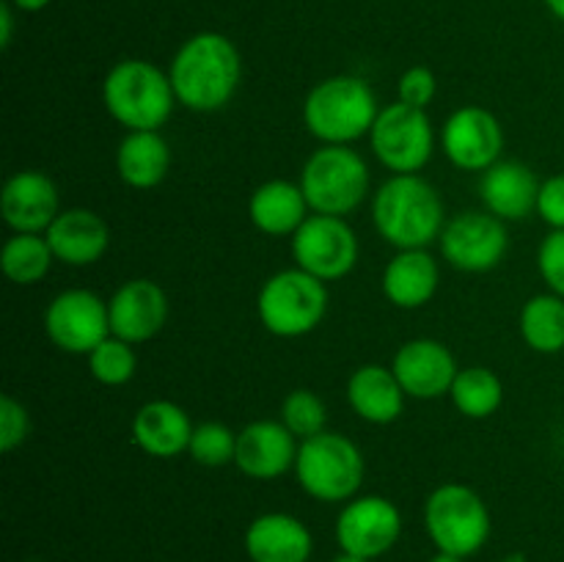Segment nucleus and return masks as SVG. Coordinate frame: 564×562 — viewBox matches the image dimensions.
Segmentation results:
<instances>
[{
	"mask_svg": "<svg viewBox=\"0 0 564 562\" xmlns=\"http://www.w3.org/2000/svg\"><path fill=\"white\" fill-rule=\"evenodd\" d=\"M176 102L193 114H215L235 99L242 80V55L229 36L198 31L180 44L169 66Z\"/></svg>",
	"mask_w": 564,
	"mask_h": 562,
	"instance_id": "obj_1",
	"label": "nucleus"
},
{
	"mask_svg": "<svg viewBox=\"0 0 564 562\" xmlns=\"http://www.w3.org/2000/svg\"><path fill=\"white\" fill-rule=\"evenodd\" d=\"M372 224L397 251L427 248L444 231V202L419 174H394L375 191Z\"/></svg>",
	"mask_w": 564,
	"mask_h": 562,
	"instance_id": "obj_2",
	"label": "nucleus"
},
{
	"mask_svg": "<svg viewBox=\"0 0 564 562\" xmlns=\"http://www.w3.org/2000/svg\"><path fill=\"white\" fill-rule=\"evenodd\" d=\"M102 105L127 132L160 130L176 105L169 72L152 61L124 58L102 80Z\"/></svg>",
	"mask_w": 564,
	"mask_h": 562,
	"instance_id": "obj_3",
	"label": "nucleus"
},
{
	"mask_svg": "<svg viewBox=\"0 0 564 562\" xmlns=\"http://www.w3.org/2000/svg\"><path fill=\"white\" fill-rule=\"evenodd\" d=\"M380 108L372 86L356 75H334L319 80L303 102V125L317 141L350 147L369 136Z\"/></svg>",
	"mask_w": 564,
	"mask_h": 562,
	"instance_id": "obj_4",
	"label": "nucleus"
},
{
	"mask_svg": "<svg viewBox=\"0 0 564 562\" xmlns=\"http://www.w3.org/2000/svg\"><path fill=\"white\" fill-rule=\"evenodd\" d=\"M369 182H372L369 165L356 149L323 143L303 163L297 185L312 213L345 218L361 207L369 193Z\"/></svg>",
	"mask_w": 564,
	"mask_h": 562,
	"instance_id": "obj_5",
	"label": "nucleus"
},
{
	"mask_svg": "<svg viewBox=\"0 0 564 562\" xmlns=\"http://www.w3.org/2000/svg\"><path fill=\"white\" fill-rule=\"evenodd\" d=\"M364 455L347 435L325 430L301 441L295 461L297 485L317 501H350L364 483Z\"/></svg>",
	"mask_w": 564,
	"mask_h": 562,
	"instance_id": "obj_6",
	"label": "nucleus"
},
{
	"mask_svg": "<svg viewBox=\"0 0 564 562\" xmlns=\"http://www.w3.org/2000/svg\"><path fill=\"white\" fill-rule=\"evenodd\" d=\"M328 312L325 281L301 268H286L270 275L257 295V314L264 331L281 339L306 336L323 323Z\"/></svg>",
	"mask_w": 564,
	"mask_h": 562,
	"instance_id": "obj_7",
	"label": "nucleus"
},
{
	"mask_svg": "<svg viewBox=\"0 0 564 562\" xmlns=\"http://www.w3.org/2000/svg\"><path fill=\"white\" fill-rule=\"evenodd\" d=\"M424 527L435 549L466 560L488 543L490 510L468 485L444 483L424 501Z\"/></svg>",
	"mask_w": 564,
	"mask_h": 562,
	"instance_id": "obj_8",
	"label": "nucleus"
},
{
	"mask_svg": "<svg viewBox=\"0 0 564 562\" xmlns=\"http://www.w3.org/2000/svg\"><path fill=\"white\" fill-rule=\"evenodd\" d=\"M375 158L391 174H419L430 163L435 149L433 121L424 110L405 102H391L380 108L372 130H369Z\"/></svg>",
	"mask_w": 564,
	"mask_h": 562,
	"instance_id": "obj_9",
	"label": "nucleus"
},
{
	"mask_svg": "<svg viewBox=\"0 0 564 562\" xmlns=\"http://www.w3.org/2000/svg\"><path fill=\"white\" fill-rule=\"evenodd\" d=\"M292 259L325 284L339 281L356 268L358 237L345 218L312 213L292 235Z\"/></svg>",
	"mask_w": 564,
	"mask_h": 562,
	"instance_id": "obj_10",
	"label": "nucleus"
},
{
	"mask_svg": "<svg viewBox=\"0 0 564 562\" xmlns=\"http://www.w3.org/2000/svg\"><path fill=\"white\" fill-rule=\"evenodd\" d=\"M44 334L58 350L88 356L110 336L108 301L91 290H64L44 309Z\"/></svg>",
	"mask_w": 564,
	"mask_h": 562,
	"instance_id": "obj_11",
	"label": "nucleus"
},
{
	"mask_svg": "<svg viewBox=\"0 0 564 562\" xmlns=\"http://www.w3.org/2000/svg\"><path fill=\"white\" fill-rule=\"evenodd\" d=\"M438 240L446 262L463 273H488L499 268L510 248L505 220L479 209L446 220Z\"/></svg>",
	"mask_w": 564,
	"mask_h": 562,
	"instance_id": "obj_12",
	"label": "nucleus"
},
{
	"mask_svg": "<svg viewBox=\"0 0 564 562\" xmlns=\"http://www.w3.org/2000/svg\"><path fill=\"white\" fill-rule=\"evenodd\" d=\"M402 534V512L386 496H356L336 518V543L347 554L378 560Z\"/></svg>",
	"mask_w": 564,
	"mask_h": 562,
	"instance_id": "obj_13",
	"label": "nucleus"
},
{
	"mask_svg": "<svg viewBox=\"0 0 564 562\" xmlns=\"http://www.w3.org/2000/svg\"><path fill=\"white\" fill-rule=\"evenodd\" d=\"M441 149L455 169L488 171L501 160L505 130L490 110L479 105H463L444 121Z\"/></svg>",
	"mask_w": 564,
	"mask_h": 562,
	"instance_id": "obj_14",
	"label": "nucleus"
},
{
	"mask_svg": "<svg viewBox=\"0 0 564 562\" xmlns=\"http://www.w3.org/2000/svg\"><path fill=\"white\" fill-rule=\"evenodd\" d=\"M58 213V187L44 171H17L0 191V215L14 235H44Z\"/></svg>",
	"mask_w": 564,
	"mask_h": 562,
	"instance_id": "obj_15",
	"label": "nucleus"
},
{
	"mask_svg": "<svg viewBox=\"0 0 564 562\" xmlns=\"http://www.w3.org/2000/svg\"><path fill=\"white\" fill-rule=\"evenodd\" d=\"M391 369H394L402 391L413 400H438V397L449 395L452 383L460 372L449 347L430 336L405 342L394 353Z\"/></svg>",
	"mask_w": 564,
	"mask_h": 562,
	"instance_id": "obj_16",
	"label": "nucleus"
},
{
	"mask_svg": "<svg viewBox=\"0 0 564 562\" xmlns=\"http://www.w3.org/2000/svg\"><path fill=\"white\" fill-rule=\"evenodd\" d=\"M110 334L130 345H143L163 331L169 320V298L152 279H130L110 295Z\"/></svg>",
	"mask_w": 564,
	"mask_h": 562,
	"instance_id": "obj_17",
	"label": "nucleus"
},
{
	"mask_svg": "<svg viewBox=\"0 0 564 562\" xmlns=\"http://www.w3.org/2000/svg\"><path fill=\"white\" fill-rule=\"evenodd\" d=\"M297 446L281 419H257L237 433L235 466L251 479H279L295 468Z\"/></svg>",
	"mask_w": 564,
	"mask_h": 562,
	"instance_id": "obj_18",
	"label": "nucleus"
},
{
	"mask_svg": "<svg viewBox=\"0 0 564 562\" xmlns=\"http://www.w3.org/2000/svg\"><path fill=\"white\" fill-rule=\"evenodd\" d=\"M44 237L53 248L55 262L69 264V268L99 262L110 248V226L105 224L102 215L86 207L61 209Z\"/></svg>",
	"mask_w": 564,
	"mask_h": 562,
	"instance_id": "obj_19",
	"label": "nucleus"
},
{
	"mask_svg": "<svg viewBox=\"0 0 564 562\" xmlns=\"http://www.w3.org/2000/svg\"><path fill=\"white\" fill-rule=\"evenodd\" d=\"M538 174L521 160H499L488 171H482V182H479L485 209L505 224L538 213Z\"/></svg>",
	"mask_w": 564,
	"mask_h": 562,
	"instance_id": "obj_20",
	"label": "nucleus"
},
{
	"mask_svg": "<svg viewBox=\"0 0 564 562\" xmlns=\"http://www.w3.org/2000/svg\"><path fill=\"white\" fill-rule=\"evenodd\" d=\"M314 538L301 518L290 512H262L246 529L251 562H308Z\"/></svg>",
	"mask_w": 564,
	"mask_h": 562,
	"instance_id": "obj_21",
	"label": "nucleus"
},
{
	"mask_svg": "<svg viewBox=\"0 0 564 562\" xmlns=\"http://www.w3.org/2000/svg\"><path fill=\"white\" fill-rule=\"evenodd\" d=\"M196 424L185 413V408L171 400H149L132 417V441L149 457H176L187 452Z\"/></svg>",
	"mask_w": 564,
	"mask_h": 562,
	"instance_id": "obj_22",
	"label": "nucleus"
},
{
	"mask_svg": "<svg viewBox=\"0 0 564 562\" xmlns=\"http://www.w3.org/2000/svg\"><path fill=\"white\" fill-rule=\"evenodd\" d=\"M441 284V270L427 248H408L397 251L383 270L386 301L397 309H422L435 298Z\"/></svg>",
	"mask_w": 564,
	"mask_h": 562,
	"instance_id": "obj_23",
	"label": "nucleus"
},
{
	"mask_svg": "<svg viewBox=\"0 0 564 562\" xmlns=\"http://www.w3.org/2000/svg\"><path fill=\"white\" fill-rule=\"evenodd\" d=\"M405 391L394 369L383 364H364L347 380V402L369 424H391L405 408Z\"/></svg>",
	"mask_w": 564,
	"mask_h": 562,
	"instance_id": "obj_24",
	"label": "nucleus"
},
{
	"mask_svg": "<svg viewBox=\"0 0 564 562\" xmlns=\"http://www.w3.org/2000/svg\"><path fill=\"white\" fill-rule=\"evenodd\" d=\"M308 202L297 182L268 180L248 198V218L262 235L292 237L308 218Z\"/></svg>",
	"mask_w": 564,
	"mask_h": 562,
	"instance_id": "obj_25",
	"label": "nucleus"
},
{
	"mask_svg": "<svg viewBox=\"0 0 564 562\" xmlns=\"http://www.w3.org/2000/svg\"><path fill=\"white\" fill-rule=\"evenodd\" d=\"M171 149L158 130H135L121 138L116 149V171L121 182L135 191L158 187L169 176Z\"/></svg>",
	"mask_w": 564,
	"mask_h": 562,
	"instance_id": "obj_26",
	"label": "nucleus"
},
{
	"mask_svg": "<svg viewBox=\"0 0 564 562\" xmlns=\"http://www.w3.org/2000/svg\"><path fill=\"white\" fill-rule=\"evenodd\" d=\"M523 342L534 353L543 356H556L564 350V298L554 292H540L529 298L518 317Z\"/></svg>",
	"mask_w": 564,
	"mask_h": 562,
	"instance_id": "obj_27",
	"label": "nucleus"
},
{
	"mask_svg": "<svg viewBox=\"0 0 564 562\" xmlns=\"http://www.w3.org/2000/svg\"><path fill=\"white\" fill-rule=\"evenodd\" d=\"M452 406L468 419H488L505 402V383L488 367H466L457 372L449 389Z\"/></svg>",
	"mask_w": 564,
	"mask_h": 562,
	"instance_id": "obj_28",
	"label": "nucleus"
},
{
	"mask_svg": "<svg viewBox=\"0 0 564 562\" xmlns=\"http://www.w3.org/2000/svg\"><path fill=\"white\" fill-rule=\"evenodd\" d=\"M55 257L44 235H14L3 242L0 268L11 284H39L53 268Z\"/></svg>",
	"mask_w": 564,
	"mask_h": 562,
	"instance_id": "obj_29",
	"label": "nucleus"
},
{
	"mask_svg": "<svg viewBox=\"0 0 564 562\" xmlns=\"http://www.w3.org/2000/svg\"><path fill=\"white\" fill-rule=\"evenodd\" d=\"M132 347L135 345H130V342L119 339V336L113 334L105 342H99V345L88 353V372H91V378L102 386L130 383L138 367V356Z\"/></svg>",
	"mask_w": 564,
	"mask_h": 562,
	"instance_id": "obj_30",
	"label": "nucleus"
},
{
	"mask_svg": "<svg viewBox=\"0 0 564 562\" xmlns=\"http://www.w3.org/2000/svg\"><path fill=\"white\" fill-rule=\"evenodd\" d=\"M281 422L295 439L306 441L312 435L325 433L328 408H325L323 397L314 395L312 389H295L281 402Z\"/></svg>",
	"mask_w": 564,
	"mask_h": 562,
	"instance_id": "obj_31",
	"label": "nucleus"
},
{
	"mask_svg": "<svg viewBox=\"0 0 564 562\" xmlns=\"http://www.w3.org/2000/svg\"><path fill=\"white\" fill-rule=\"evenodd\" d=\"M187 455L207 468H220L226 463H235L237 455V433L220 422H202L193 428Z\"/></svg>",
	"mask_w": 564,
	"mask_h": 562,
	"instance_id": "obj_32",
	"label": "nucleus"
},
{
	"mask_svg": "<svg viewBox=\"0 0 564 562\" xmlns=\"http://www.w3.org/2000/svg\"><path fill=\"white\" fill-rule=\"evenodd\" d=\"M538 270L549 292L564 298V229H551L538 248Z\"/></svg>",
	"mask_w": 564,
	"mask_h": 562,
	"instance_id": "obj_33",
	"label": "nucleus"
},
{
	"mask_svg": "<svg viewBox=\"0 0 564 562\" xmlns=\"http://www.w3.org/2000/svg\"><path fill=\"white\" fill-rule=\"evenodd\" d=\"M28 433H31V417L28 408L11 395L0 397V452H14L17 446L25 444Z\"/></svg>",
	"mask_w": 564,
	"mask_h": 562,
	"instance_id": "obj_34",
	"label": "nucleus"
},
{
	"mask_svg": "<svg viewBox=\"0 0 564 562\" xmlns=\"http://www.w3.org/2000/svg\"><path fill=\"white\" fill-rule=\"evenodd\" d=\"M438 94V80H435L433 69L427 66H411V69L402 72L400 83H397V99L411 108L424 110Z\"/></svg>",
	"mask_w": 564,
	"mask_h": 562,
	"instance_id": "obj_35",
	"label": "nucleus"
},
{
	"mask_svg": "<svg viewBox=\"0 0 564 562\" xmlns=\"http://www.w3.org/2000/svg\"><path fill=\"white\" fill-rule=\"evenodd\" d=\"M538 215L551 229H564V174H554L540 182Z\"/></svg>",
	"mask_w": 564,
	"mask_h": 562,
	"instance_id": "obj_36",
	"label": "nucleus"
},
{
	"mask_svg": "<svg viewBox=\"0 0 564 562\" xmlns=\"http://www.w3.org/2000/svg\"><path fill=\"white\" fill-rule=\"evenodd\" d=\"M14 6L6 0L0 3V47L9 50L11 42H14Z\"/></svg>",
	"mask_w": 564,
	"mask_h": 562,
	"instance_id": "obj_37",
	"label": "nucleus"
},
{
	"mask_svg": "<svg viewBox=\"0 0 564 562\" xmlns=\"http://www.w3.org/2000/svg\"><path fill=\"white\" fill-rule=\"evenodd\" d=\"M9 3L14 6V9L20 11V14H36V11L47 9V6L53 3V0H9Z\"/></svg>",
	"mask_w": 564,
	"mask_h": 562,
	"instance_id": "obj_38",
	"label": "nucleus"
},
{
	"mask_svg": "<svg viewBox=\"0 0 564 562\" xmlns=\"http://www.w3.org/2000/svg\"><path fill=\"white\" fill-rule=\"evenodd\" d=\"M543 3H545V9H549L551 14H554L556 20L564 25V0H543Z\"/></svg>",
	"mask_w": 564,
	"mask_h": 562,
	"instance_id": "obj_39",
	"label": "nucleus"
},
{
	"mask_svg": "<svg viewBox=\"0 0 564 562\" xmlns=\"http://www.w3.org/2000/svg\"><path fill=\"white\" fill-rule=\"evenodd\" d=\"M430 562H466V560H463V556H457V554H446V551H438V554H435Z\"/></svg>",
	"mask_w": 564,
	"mask_h": 562,
	"instance_id": "obj_40",
	"label": "nucleus"
},
{
	"mask_svg": "<svg viewBox=\"0 0 564 562\" xmlns=\"http://www.w3.org/2000/svg\"><path fill=\"white\" fill-rule=\"evenodd\" d=\"M330 562H372V560H364V556H356V554H347V551H341V554L334 556Z\"/></svg>",
	"mask_w": 564,
	"mask_h": 562,
	"instance_id": "obj_41",
	"label": "nucleus"
},
{
	"mask_svg": "<svg viewBox=\"0 0 564 562\" xmlns=\"http://www.w3.org/2000/svg\"><path fill=\"white\" fill-rule=\"evenodd\" d=\"M501 562H527V556H523L521 551H516V554H507Z\"/></svg>",
	"mask_w": 564,
	"mask_h": 562,
	"instance_id": "obj_42",
	"label": "nucleus"
},
{
	"mask_svg": "<svg viewBox=\"0 0 564 562\" xmlns=\"http://www.w3.org/2000/svg\"><path fill=\"white\" fill-rule=\"evenodd\" d=\"M28 562H42V560H28Z\"/></svg>",
	"mask_w": 564,
	"mask_h": 562,
	"instance_id": "obj_43",
	"label": "nucleus"
}]
</instances>
